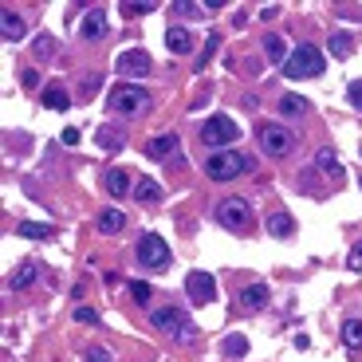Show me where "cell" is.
Returning a JSON list of instances; mask_svg holds the SVG:
<instances>
[{
	"label": "cell",
	"instance_id": "1",
	"mask_svg": "<svg viewBox=\"0 0 362 362\" xmlns=\"http://www.w3.org/2000/svg\"><path fill=\"white\" fill-rule=\"evenodd\" d=\"M154 95L146 87H134V83H119V87L107 95V107L111 114H122V119H142V114L150 111Z\"/></svg>",
	"mask_w": 362,
	"mask_h": 362
},
{
	"label": "cell",
	"instance_id": "2",
	"mask_svg": "<svg viewBox=\"0 0 362 362\" xmlns=\"http://www.w3.org/2000/svg\"><path fill=\"white\" fill-rule=\"evenodd\" d=\"M323 67H327L323 51L315 48V43H300V48H292V55L283 63V75H288V79H319Z\"/></svg>",
	"mask_w": 362,
	"mask_h": 362
},
{
	"label": "cell",
	"instance_id": "3",
	"mask_svg": "<svg viewBox=\"0 0 362 362\" xmlns=\"http://www.w3.org/2000/svg\"><path fill=\"white\" fill-rule=\"evenodd\" d=\"M248 170H252V158H244L236 150H213L205 158V177H213V181H232Z\"/></svg>",
	"mask_w": 362,
	"mask_h": 362
},
{
	"label": "cell",
	"instance_id": "4",
	"mask_svg": "<svg viewBox=\"0 0 362 362\" xmlns=\"http://www.w3.org/2000/svg\"><path fill=\"white\" fill-rule=\"evenodd\" d=\"M134 260H138L146 272H166L170 268V244L161 241L158 232H146V236L138 241V248H134Z\"/></svg>",
	"mask_w": 362,
	"mask_h": 362
},
{
	"label": "cell",
	"instance_id": "5",
	"mask_svg": "<svg viewBox=\"0 0 362 362\" xmlns=\"http://www.w3.org/2000/svg\"><path fill=\"white\" fill-rule=\"evenodd\" d=\"M217 224L221 229H229V232H244L252 224V205H248V197H224L221 205H217Z\"/></svg>",
	"mask_w": 362,
	"mask_h": 362
},
{
	"label": "cell",
	"instance_id": "6",
	"mask_svg": "<svg viewBox=\"0 0 362 362\" xmlns=\"http://www.w3.org/2000/svg\"><path fill=\"white\" fill-rule=\"evenodd\" d=\"M236 138H241V126H236L229 114H213V119L201 126V142L213 146V150H232Z\"/></svg>",
	"mask_w": 362,
	"mask_h": 362
},
{
	"label": "cell",
	"instance_id": "7",
	"mask_svg": "<svg viewBox=\"0 0 362 362\" xmlns=\"http://www.w3.org/2000/svg\"><path fill=\"white\" fill-rule=\"evenodd\" d=\"M260 146L268 158H288L295 150V134L283 126V122H264L260 126Z\"/></svg>",
	"mask_w": 362,
	"mask_h": 362
},
{
	"label": "cell",
	"instance_id": "8",
	"mask_svg": "<svg viewBox=\"0 0 362 362\" xmlns=\"http://www.w3.org/2000/svg\"><path fill=\"white\" fill-rule=\"evenodd\" d=\"M114 67H119L122 79H146V75H154V60H150V51H142V48L122 51L119 60H114Z\"/></svg>",
	"mask_w": 362,
	"mask_h": 362
},
{
	"label": "cell",
	"instance_id": "9",
	"mask_svg": "<svg viewBox=\"0 0 362 362\" xmlns=\"http://www.w3.org/2000/svg\"><path fill=\"white\" fill-rule=\"evenodd\" d=\"M185 292H189L193 303H213V295H217V280H213L209 272H189L185 276Z\"/></svg>",
	"mask_w": 362,
	"mask_h": 362
},
{
	"label": "cell",
	"instance_id": "10",
	"mask_svg": "<svg viewBox=\"0 0 362 362\" xmlns=\"http://www.w3.org/2000/svg\"><path fill=\"white\" fill-rule=\"evenodd\" d=\"M150 323H154V331H161V335H177L181 327H185V311H181V307H158V311H150Z\"/></svg>",
	"mask_w": 362,
	"mask_h": 362
},
{
	"label": "cell",
	"instance_id": "11",
	"mask_svg": "<svg viewBox=\"0 0 362 362\" xmlns=\"http://www.w3.org/2000/svg\"><path fill=\"white\" fill-rule=\"evenodd\" d=\"M40 276H43L40 260H24L20 268H16V272L8 276V288H12V292H24V288H32V283L40 280Z\"/></svg>",
	"mask_w": 362,
	"mask_h": 362
},
{
	"label": "cell",
	"instance_id": "12",
	"mask_svg": "<svg viewBox=\"0 0 362 362\" xmlns=\"http://www.w3.org/2000/svg\"><path fill=\"white\" fill-rule=\"evenodd\" d=\"M236 303H241L244 311H264V307H268V283H248V288H241Z\"/></svg>",
	"mask_w": 362,
	"mask_h": 362
},
{
	"label": "cell",
	"instance_id": "13",
	"mask_svg": "<svg viewBox=\"0 0 362 362\" xmlns=\"http://www.w3.org/2000/svg\"><path fill=\"white\" fill-rule=\"evenodd\" d=\"M146 158H154V161L177 158V134H158V138H150L146 142Z\"/></svg>",
	"mask_w": 362,
	"mask_h": 362
},
{
	"label": "cell",
	"instance_id": "14",
	"mask_svg": "<svg viewBox=\"0 0 362 362\" xmlns=\"http://www.w3.org/2000/svg\"><path fill=\"white\" fill-rule=\"evenodd\" d=\"M95 229H99L102 236H119V232L126 229V213L122 209H102L99 217H95Z\"/></svg>",
	"mask_w": 362,
	"mask_h": 362
},
{
	"label": "cell",
	"instance_id": "15",
	"mask_svg": "<svg viewBox=\"0 0 362 362\" xmlns=\"http://www.w3.org/2000/svg\"><path fill=\"white\" fill-rule=\"evenodd\" d=\"M193 43H197V40H193V32H189V28H181V24H173V28L166 32V48H170L173 55H189Z\"/></svg>",
	"mask_w": 362,
	"mask_h": 362
},
{
	"label": "cell",
	"instance_id": "16",
	"mask_svg": "<svg viewBox=\"0 0 362 362\" xmlns=\"http://www.w3.org/2000/svg\"><path fill=\"white\" fill-rule=\"evenodd\" d=\"M79 36H83V40H102V36H107V12H102V8H90L87 16H83Z\"/></svg>",
	"mask_w": 362,
	"mask_h": 362
},
{
	"label": "cell",
	"instance_id": "17",
	"mask_svg": "<svg viewBox=\"0 0 362 362\" xmlns=\"http://www.w3.org/2000/svg\"><path fill=\"white\" fill-rule=\"evenodd\" d=\"M0 32H4V40H24L28 36V24L20 20V12L0 8Z\"/></svg>",
	"mask_w": 362,
	"mask_h": 362
},
{
	"label": "cell",
	"instance_id": "18",
	"mask_svg": "<svg viewBox=\"0 0 362 362\" xmlns=\"http://www.w3.org/2000/svg\"><path fill=\"white\" fill-rule=\"evenodd\" d=\"M134 185H138V181H134L126 170H119V166L107 170V193H111V197H126V193H134Z\"/></svg>",
	"mask_w": 362,
	"mask_h": 362
},
{
	"label": "cell",
	"instance_id": "19",
	"mask_svg": "<svg viewBox=\"0 0 362 362\" xmlns=\"http://www.w3.org/2000/svg\"><path fill=\"white\" fill-rule=\"evenodd\" d=\"M264 55H268V63L283 67V63H288V55H292V51H288V40H283V36H276V32H268V36H264Z\"/></svg>",
	"mask_w": 362,
	"mask_h": 362
},
{
	"label": "cell",
	"instance_id": "20",
	"mask_svg": "<svg viewBox=\"0 0 362 362\" xmlns=\"http://www.w3.org/2000/svg\"><path fill=\"white\" fill-rule=\"evenodd\" d=\"M40 102L48 107V111H67V107H71V95L60 87V83H51V87L40 90Z\"/></svg>",
	"mask_w": 362,
	"mask_h": 362
},
{
	"label": "cell",
	"instance_id": "21",
	"mask_svg": "<svg viewBox=\"0 0 362 362\" xmlns=\"http://www.w3.org/2000/svg\"><path fill=\"white\" fill-rule=\"evenodd\" d=\"M315 166H319V173H327L331 181L342 177V166H339V154L331 150V146H323L319 154H315Z\"/></svg>",
	"mask_w": 362,
	"mask_h": 362
},
{
	"label": "cell",
	"instance_id": "22",
	"mask_svg": "<svg viewBox=\"0 0 362 362\" xmlns=\"http://www.w3.org/2000/svg\"><path fill=\"white\" fill-rule=\"evenodd\" d=\"M276 107H280V119H303L307 114V99L303 95H283Z\"/></svg>",
	"mask_w": 362,
	"mask_h": 362
},
{
	"label": "cell",
	"instance_id": "23",
	"mask_svg": "<svg viewBox=\"0 0 362 362\" xmlns=\"http://www.w3.org/2000/svg\"><path fill=\"white\" fill-rule=\"evenodd\" d=\"M342 347L354 354H362V319H347L342 323Z\"/></svg>",
	"mask_w": 362,
	"mask_h": 362
},
{
	"label": "cell",
	"instance_id": "24",
	"mask_svg": "<svg viewBox=\"0 0 362 362\" xmlns=\"http://www.w3.org/2000/svg\"><path fill=\"white\" fill-rule=\"evenodd\" d=\"M268 232H272V236H280V241H283V236H292V232H295V217H292V213H272V217H268Z\"/></svg>",
	"mask_w": 362,
	"mask_h": 362
},
{
	"label": "cell",
	"instance_id": "25",
	"mask_svg": "<svg viewBox=\"0 0 362 362\" xmlns=\"http://www.w3.org/2000/svg\"><path fill=\"white\" fill-rule=\"evenodd\" d=\"M20 236H28V241H51V236H55V224H48V221H24L20 224Z\"/></svg>",
	"mask_w": 362,
	"mask_h": 362
},
{
	"label": "cell",
	"instance_id": "26",
	"mask_svg": "<svg viewBox=\"0 0 362 362\" xmlns=\"http://www.w3.org/2000/svg\"><path fill=\"white\" fill-rule=\"evenodd\" d=\"M327 48H331V55H335V60H351V55H354V40L347 36V32H335Z\"/></svg>",
	"mask_w": 362,
	"mask_h": 362
},
{
	"label": "cell",
	"instance_id": "27",
	"mask_svg": "<svg viewBox=\"0 0 362 362\" xmlns=\"http://www.w3.org/2000/svg\"><path fill=\"white\" fill-rule=\"evenodd\" d=\"M95 142H99L102 150H111V154H114V150H122V142H126V138H122L114 126H99V130H95Z\"/></svg>",
	"mask_w": 362,
	"mask_h": 362
},
{
	"label": "cell",
	"instance_id": "28",
	"mask_svg": "<svg viewBox=\"0 0 362 362\" xmlns=\"http://www.w3.org/2000/svg\"><path fill=\"white\" fill-rule=\"evenodd\" d=\"M134 197L150 205V201H158V197H161V185H158L154 177H138V185H134Z\"/></svg>",
	"mask_w": 362,
	"mask_h": 362
},
{
	"label": "cell",
	"instance_id": "29",
	"mask_svg": "<svg viewBox=\"0 0 362 362\" xmlns=\"http://www.w3.org/2000/svg\"><path fill=\"white\" fill-rule=\"evenodd\" d=\"M126 292H130V300L138 303V307H150V300H154V288L146 280H130L126 283Z\"/></svg>",
	"mask_w": 362,
	"mask_h": 362
},
{
	"label": "cell",
	"instance_id": "30",
	"mask_svg": "<svg viewBox=\"0 0 362 362\" xmlns=\"http://www.w3.org/2000/svg\"><path fill=\"white\" fill-rule=\"evenodd\" d=\"M221 351L229 354V358H241V354H248V339H244V335H229V339L221 342Z\"/></svg>",
	"mask_w": 362,
	"mask_h": 362
},
{
	"label": "cell",
	"instance_id": "31",
	"mask_svg": "<svg viewBox=\"0 0 362 362\" xmlns=\"http://www.w3.org/2000/svg\"><path fill=\"white\" fill-rule=\"evenodd\" d=\"M154 8H158L154 0H126V4H122V16H146V12H154Z\"/></svg>",
	"mask_w": 362,
	"mask_h": 362
},
{
	"label": "cell",
	"instance_id": "32",
	"mask_svg": "<svg viewBox=\"0 0 362 362\" xmlns=\"http://www.w3.org/2000/svg\"><path fill=\"white\" fill-rule=\"evenodd\" d=\"M217 43H221V36H217V32H213L209 40H205V48H201V55H197V71L205 67V63L213 60V51H217Z\"/></svg>",
	"mask_w": 362,
	"mask_h": 362
},
{
	"label": "cell",
	"instance_id": "33",
	"mask_svg": "<svg viewBox=\"0 0 362 362\" xmlns=\"http://www.w3.org/2000/svg\"><path fill=\"white\" fill-rule=\"evenodd\" d=\"M347 102H351L354 111H362V79L347 83Z\"/></svg>",
	"mask_w": 362,
	"mask_h": 362
},
{
	"label": "cell",
	"instance_id": "34",
	"mask_svg": "<svg viewBox=\"0 0 362 362\" xmlns=\"http://www.w3.org/2000/svg\"><path fill=\"white\" fill-rule=\"evenodd\" d=\"M75 323H87V327H99V311H95V307H75Z\"/></svg>",
	"mask_w": 362,
	"mask_h": 362
},
{
	"label": "cell",
	"instance_id": "35",
	"mask_svg": "<svg viewBox=\"0 0 362 362\" xmlns=\"http://www.w3.org/2000/svg\"><path fill=\"white\" fill-rule=\"evenodd\" d=\"M83 362H114V358H111V351H107V347H90Z\"/></svg>",
	"mask_w": 362,
	"mask_h": 362
},
{
	"label": "cell",
	"instance_id": "36",
	"mask_svg": "<svg viewBox=\"0 0 362 362\" xmlns=\"http://www.w3.org/2000/svg\"><path fill=\"white\" fill-rule=\"evenodd\" d=\"M193 339H197V327H193V323H185V327L173 335V342H193Z\"/></svg>",
	"mask_w": 362,
	"mask_h": 362
},
{
	"label": "cell",
	"instance_id": "37",
	"mask_svg": "<svg viewBox=\"0 0 362 362\" xmlns=\"http://www.w3.org/2000/svg\"><path fill=\"white\" fill-rule=\"evenodd\" d=\"M36 51H40V55H51V51H55V43H51V36H40V40H36Z\"/></svg>",
	"mask_w": 362,
	"mask_h": 362
},
{
	"label": "cell",
	"instance_id": "38",
	"mask_svg": "<svg viewBox=\"0 0 362 362\" xmlns=\"http://www.w3.org/2000/svg\"><path fill=\"white\" fill-rule=\"evenodd\" d=\"M99 75H87V79H83V95H95V90H99Z\"/></svg>",
	"mask_w": 362,
	"mask_h": 362
},
{
	"label": "cell",
	"instance_id": "39",
	"mask_svg": "<svg viewBox=\"0 0 362 362\" xmlns=\"http://www.w3.org/2000/svg\"><path fill=\"white\" fill-rule=\"evenodd\" d=\"M351 268H354V272H362V241L351 248Z\"/></svg>",
	"mask_w": 362,
	"mask_h": 362
},
{
	"label": "cell",
	"instance_id": "40",
	"mask_svg": "<svg viewBox=\"0 0 362 362\" xmlns=\"http://www.w3.org/2000/svg\"><path fill=\"white\" fill-rule=\"evenodd\" d=\"M24 87H40V71H36V67L24 71Z\"/></svg>",
	"mask_w": 362,
	"mask_h": 362
},
{
	"label": "cell",
	"instance_id": "41",
	"mask_svg": "<svg viewBox=\"0 0 362 362\" xmlns=\"http://www.w3.org/2000/svg\"><path fill=\"white\" fill-rule=\"evenodd\" d=\"M63 146H79V130H75V126H67V130H63Z\"/></svg>",
	"mask_w": 362,
	"mask_h": 362
},
{
	"label": "cell",
	"instance_id": "42",
	"mask_svg": "<svg viewBox=\"0 0 362 362\" xmlns=\"http://www.w3.org/2000/svg\"><path fill=\"white\" fill-rule=\"evenodd\" d=\"M260 16H264V20H276V16H280V4H264Z\"/></svg>",
	"mask_w": 362,
	"mask_h": 362
}]
</instances>
